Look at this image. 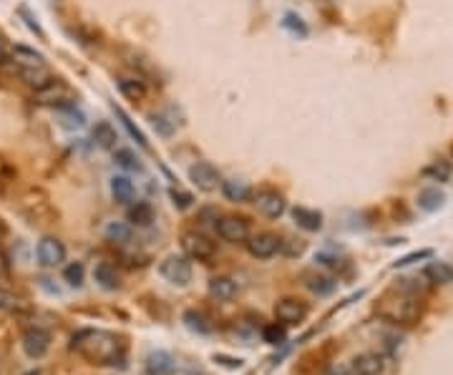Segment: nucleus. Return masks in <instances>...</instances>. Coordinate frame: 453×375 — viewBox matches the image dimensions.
<instances>
[{"label":"nucleus","instance_id":"nucleus-5","mask_svg":"<svg viewBox=\"0 0 453 375\" xmlns=\"http://www.w3.org/2000/svg\"><path fill=\"white\" fill-rule=\"evenodd\" d=\"M252 204L257 206V212L265 214L267 219H280L287 212V202L280 192L275 189H260L257 194H252Z\"/></svg>","mask_w":453,"mask_h":375},{"label":"nucleus","instance_id":"nucleus-30","mask_svg":"<svg viewBox=\"0 0 453 375\" xmlns=\"http://www.w3.org/2000/svg\"><path fill=\"white\" fill-rule=\"evenodd\" d=\"M114 162L119 164L121 169H126V171H139L141 169L139 157H136L131 149H116V152H114Z\"/></svg>","mask_w":453,"mask_h":375},{"label":"nucleus","instance_id":"nucleus-25","mask_svg":"<svg viewBox=\"0 0 453 375\" xmlns=\"http://www.w3.org/2000/svg\"><path fill=\"white\" fill-rule=\"evenodd\" d=\"M103 235H106V239H109V242H114V244H126L129 239H131V224L114 219V222L106 224Z\"/></svg>","mask_w":453,"mask_h":375},{"label":"nucleus","instance_id":"nucleus-14","mask_svg":"<svg viewBox=\"0 0 453 375\" xmlns=\"http://www.w3.org/2000/svg\"><path fill=\"white\" fill-rule=\"evenodd\" d=\"M292 219L300 230L305 232H317L322 230V214L317 209H308V206H292Z\"/></svg>","mask_w":453,"mask_h":375},{"label":"nucleus","instance_id":"nucleus-35","mask_svg":"<svg viewBox=\"0 0 453 375\" xmlns=\"http://www.w3.org/2000/svg\"><path fill=\"white\" fill-rule=\"evenodd\" d=\"M169 197H171V202H174L176 209H189V206H192V202H194L192 194L184 192V189H179V187H171Z\"/></svg>","mask_w":453,"mask_h":375},{"label":"nucleus","instance_id":"nucleus-21","mask_svg":"<svg viewBox=\"0 0 453 375\" xmlns=\"http://www.w3.org/2000/svg\"><path fill=\"white\" fill-rule=\"evenodd\" d=\"M353 370H355V375H381L383 360L373 353H365V355H357L353 360Z\"/></svg>","mask_w":453,"mask_h":375},{"label":"nucleus","instance_id":"nucleus-9","mask_svg":"<svg viewBox=\"0 0 453 375\" xmlns=\"http://www.w3.org/2000/svg\"><path fill=\"white\" fill-rule=\"evenodd\" d=\"M20 345H23L25 355L33 357V360H38V357H43L46 353H48L51 335L46 333V330H41V327H28V330L23 333V338H20Z\"/></svg>","mask_w":453,"mask_h":375},{"label":"nucleus","instance_id":"nucleus-16","mask_svg":"<svg viewBox=\"0 0 453 375\" xmlns=\"http://www.w3.org/2000/svg\"><path fill=\"white\" fill-rule=\"evenodd\" d=\"M93 279H96L98 284H101L103 290H119V272H116V267L111 265V262H96V267H93Z\"/></svg>","mask_w":453,"mask_h":375},{"label":"nucleus","instance_id":"nucleus-3","mask_svg":"<svg viewBox=\"0 0 453 375\" xmlns=\"http://www.w3.org/2000/svg\"><path fill=\"white\" fill-rule=\"evenodd\" d=\"M181 247H184L189 260L197 262H209L217 254V244L211 242L206 235H199V232H187V235L181 237Z\"/></svg>","mask_w":453,"mask_h":375},{"label":"nucleus","instance_id":"nucleus-19","mask_svg":"<svg viewBox=\"0 0 453 375\" xmlns=\"http://www.w3.org/2000/svg\"><path fill=\"white\" fill-rule=\"evenodd\" d=\"M209 292H211V297H217L222 303H230V300L237 297V282L232 277H211Z\"/></svg>","mask_w":453,"mask_h":375},{"label":"nucleus","instance_id":"nucleus-29","mask_svg":"<svg viewBox=\"0 0 453 375\" xmlns=\"http://www.w3.org/2000/svg\"><path fill=\"white\" fill-rule=\"evenodd\" d=\"M184 325H187L189 330H194V333H199V335L211 333L209 320H206L202 312H197V310H187V312H184Z\"/></svg>","mask_w":453,"mask_h":375},{"label":"nucleus","instance_id":"nucleus-42","mask_svg":"<svg viewBox=\"0 0 453 375\" xmlns=\"http://www.w3.org/2000/svg\"><path fill=\"white\" fill-rule=\"evenodd\" d=\"M8 235V227H6V222H3V219H0V239H3V237Z\"/></svg>","mask_w":453,"mask_h":375},{"label":"nucleus","instance_id":"nucleus-34","mask_svg":"<svg viewBox=\"0 0 453 375\" xmlns=\"http://www.w3.org/2000/svg\"><path fill=\"white\" fill-rule=\"evenodd\" d=\"M84 265L81 262H71V265H66V270H63V279H66L71 287H81L84 284Z\"/></svg>","mask_w":453,"mask_h":375},{"label":"nucleus","instance_id":"nucleus-6","mask_svg":"<svg viewBox=\"0 0 453 375\" xmlns=\"http://www.w3.org/2000/svg\"><path fill=\"white\" fill-rule=\"evenodd\" d=\"M217 235L222 237L224 242H232V244H242L249 239V222L244 217H235V214H230V217H222L217 224Z\"/></svg>","mask_w":453,"mask_h":375},{"label":"nucleus","instance_id":"nucleus-23","mask_svg":"<svg viewBox=\"0 0 453 375\" xmlns=\"http://www.w3.org/2000/svg\"><path fill=\"white\" fill-rule=\"evenodd\" d=\"M116 88L129 101H141L146 96V86L141 79H116Z\"/></svg>","mask_w":453,"mask_h":375},{"label":"nucleus","instance_id":"nucleus-2","mask_svg":"<svg viewBox=\"0 0 453 375\" xmlns=\"http://www.w3.org/2000/svg\"><path fill=\"white\" fill-rule=\"evenodd\" d=\"M33 101L41 103V106H51V109H68V106H76L73 103V93L71 88H68V84H63L60 79H51L46 86H41V88H36V93H33Z\"/></svg>","mask_w":453,"mask_h":375},{"label":"nucleus","instance_id":"nucleus-17","mask_svg":"<svg viewBox=\"0 0 453 375\" xmlns=\"http://www.w3.org/2000/svg\"><path fill=\"white\" fill-rule=\"evenodd\" d=\"M13 71L18 73V79L23 81V84H28L33 91L41 88V86H46L51 79H53V73H51L46 66H41V68H13Z\"/></svg>","mask_w":453,"mask_h":375},{"label":"nucleus","instance_id":"nucleus-15","mask_svg":"<svg viewBox=\"0 0 453 375\" xmlns=\"http://www.w3.org/2000/svg\"><path fill=\"white\" fill-rule=\"evenodd\" d=\"M302 282L308 287L310 292H315L317 297H325L335 290V279L327 277V275H320V272H302Z\"/></svg>","mask_w":453,"mask_h":375},{"label":"nucleus","instance_id":"nucleus-36","mask_svg":"<svg viewBox=\"0 0 453 375\" xmlns=\"http://www.w3.org/2000/svg\"><path fill=\"white\" fill-rule=\"evenodd\" d=\"M18 303H20V300L13 295L11 290L0 287V310H6V312H8V310H15V308H18Z\"/></svg>","mask_w":453,"mask_h":375},{"label":"nucleus","instance_id":"nucleus-39","mask_svg":"<svg viewBox=\"0 0 453 375\" xmlns=\"http://www.w3.org/2000/svg\"><path fill=\"white\" fill-rule=\"evenodd\" d=\"M214 360H217V363H222V365H227V368H232V370H239V368H242V360H239V357L214 355Z\"/></svg>","mask_w":453,"mask_h":375},{"label":"nucleus","instance_id":"nucleus-22","mask_svg":"<svg viewBox=\"0 0 453 375\" xmlns=\"http://www.w3.org/2000/svg\"><path fill=\"white\" fill-rule=\"evenodd\" d=\"M219 187H222V194L227 197V202L252 199V189H249L244 182H239V179H227V182H222Z\"/></svg>","mask_w":453,"mask_h":375},{"label":"nucleus","instance_id":"nucleus-18","mask_svg":"<svg viewBox=\"0 0 453 375\" xmlns=\"http://www.w3.org/2000/svg\"><path fill=\"white\" fill-rule=\"evenodd\" d=\"M111 194H114V199L119 204H131L133 197H136V189H133V182L129 176L119 174L111 179Z\"/></svg>","mask_w":453,"mask_h":375},{"label":"nucleus","instance_id":"nucleus-20","mask_svg":"<svg viewBox=\"0 0 453 375\" xmlns=\"http://www.w3.org/2000/svg\"><path fill=\"white\" fill-rule=\"evenodd\" d=\"M443 202H446V194L438 187H428L418 192V206H421L423 212H438L443 206Z\"/></svg>","mask_w":453,"mask_h":375},{"label":"nucleus","instance_id":"nucleus-10","mask_svg":"<svg viewBox=\"0 0 453 375\" xmlns=\"http://www.w3.org/2000/svg\"><path fill=\"white\" fill-rule=\"evenodd\" d=\"M305 315H308V308L295 297H284L275 305V320L282 322V325H297V322L305 320Z\"/></svg>","mask_w":453,"mask_h":375},{"label":"nucleus","instance_id":"nucleus-24","mask_svg":"<svg viewBox=\"0 0 453 375\" xmlns=\"http://www.w3.org/2000/svg\"><path fill=\"white\" fill-rule=\"evenodd\" d=\"M114 114H116V119L121 121V126H124V129L129 131V136H131V139L136 141V144H139L141 149H149V141H146L144 131H141V129L131 121V116H129L126 111L121 109V106H114Z\"/></svg>","mask_w":453,"mask_h":375},{"label":"nucleus","instance_id":"nucleus-43","mask_svg":"<svg viewBox=\"0 0 453 375\" xmlns=\"http://www.w3.org/2000/svg\"><path fill=\"white\" fill-rule=\"evenodd\" d=\"M330 375H350L345 368H335V370H330Z\"/></svg>","mask_w":453,"mask_h":375},{"label":"nucleus","instance_id":"nucleus-11","mask_svg":"<svg viewBox=\"0 0 453 375\" xmlns=\"http://www.w3.org/2000/svg\"><path fill=\"white\" fill-rule=\"evenodd\" d=\"M247 252L252 254V257H257V260H270V257H275V254L280 252V239L275 235H270V232H260V235H249L247 242Z\"/></svg>","mask_w":453,"mask_h":375},{"label":"nucleus","instance_id":"nucleus-26","mask_svg":"<svg viewBox=\"0 0 453 375\" xmlns=\"http://www.w3.org/2000/svg\"><path fill=\"white\" fill-rule=\"evenodd\" d=\"M426 277L431 279L433 284H448L453 282V267L446 265V262H431L428 267H426Z\"/></svg>","mask_w":453,"mask_h":375},{"label":"nucleus","instance_id":"nucleus-28","mask_svg":"<svg viewBox=\"0 0 453 375\" xmlns=\"http://www.w3.org/2000/svg\"><path fill=\"white\" fill-rule=\"evenodd\" d=\"M93 141H96L98 146H103V149H111V146H116L114 126H111L109 121H98L96 126H93Z\"/></svg>","mask_w":453,"mask_h":375},{"label":"nucleus","instance_id":"nucleus-13","mask_svg":"<svg viewBox=\"0 0 453 375\" xmlns=\"http://www.w3.org/2000/svg\"><path fill=\"white\" fill-rule=\"evenodd\" d=\"M146 375H174L176 363L166 350H151L144 360Z\"/></svg>","mask_w":453,"mask_h":375},{"label":"nucleus","instance_id":"nucleus-12","mask_svg":"<svg viewBox=\"0 0 453 375\" xmlns=\"http://www.w3.org/2000/svg\"><path fill=\"white\" fill-rule=\"evenodd\" d=\"M8 61L13 63V68H41V66H46L43 53H38V51L30 48V46H13Z\"/></svg>","mask_w":453,"mask_h":375},{"label":"nucleus","instance_id":"nucleus-32","mask_svg":"<svg viewBox=\"0 0 453 375\" xmlns=\"http://www.w3.org/2000/svg\"><path fill=\"white\" fill-rule=\"evenodd\" d=\"M262 338H265L267 345H282L284 338H287V333H284L282 322H272V325H265L262 327Z\"/></svg>","mask_w":453,"mask_h":375},{"label":"nucleus","instance_id":"nucleus-40","mask_svg":"<svg viewBox=\"0 0 453 375\" xmlns=\"http://www.w3.org/2000/svg\"><path fill=\"white\" fill-rule=\"evenodd\" d=\"M8 270H11V262H8L6 252L0 249V277H3V275H8Z\"/></svg>","mask_w":453,"mask_h":375},{"label":"nucleus","instance_id":"nucleus-8","mask_svg":"<svg viewBox=\"0 0 453 375\" xmlns=\"http://www.w3.org/2000/svg\"><path fill=\"white\" fill-rule=\"evenodd\" d=\"M189 179H192L194 184H197V189H202V192H214V189L222 184V176H219V171L211 166L209 162H197L189 166Z\"/></svg>","mask_w":453,"mask_h":375},{"label":"nucleus","instance_id":"nucleus-7","mask_svg":"<svg viewBox=\"0 0 453 375\" xmlns=\"http://www.w3.org/2000/svg\"><path fill=\"white\" fill-rule=\"evenodd\" d=\"M36 257L41 267H58L60 262L66 260V247L58 237H43L36 247Z\"/></svg>","mask_w":453,"mask_h":375},{"label":"nucleus","instance_id":"nucleus-1","mask_svg":"<svg viewBox=\"0 0 453 375\" xmlns=\"http://www.w3.org/2000/svg\"><path fill=\"white\" fill-rule=\"evenodd\" d=\"M71 348L88 357L93 365H116V360H124L119 340L103 330H81L73 335Z\"/></svg>","mask_w":453,"mask_h":375},{"label":"nucleus","instance_id":"nucleus-38","mask_svg":"<svg viewBox=\"0 0 453 375\" xmlns=\"http://www.w3.org/2000/svg\"><path fill=\"white\" fill-rule=\"evenodd\" d=\"M426 257H431V249H421V252L408 254V257H403V260H400L395 267H405V265H411V262H416V260H426Z\"/></svg>","mask_w":453,"mask_h":375},{"label":"nucleus","instance_id":"nucleus-27","mask_svg":"<svg viewBox=\"0 0 453 375\" xmlns=\"http://www.w3.org/2000/svg\"><path fill=\"white\" fill-rule=\"evenodd\" d=\"M151 222H154V209H151L149 202H136V204L129 209V224L149 227Z\"/></svg>","mask_w":453,"mask_h":375},{"label":"nucleus","instance_id":"nucleus-33","mask_svg":"<svg viewBox=\"0 0 453 375\" xmlns=\"http://www.w3.org/2000/svg\"><path fill=\"white\" fill-rule=\"evenodd\" d=\"M151 126L157 129L162 136H171L176 129V121H171L169 116L164 114V111H159V114H151Z\"/></svg>","mask_w":453,"mask_h":375},{"label":"nucleus","instance_id":"nucleus-4","mask_svg":"<svg viewBox=\"0 0 453 375\" xmlns=\"http://www.w3.org/2000/svg\"><path fill=\"white\" fill-rule=\"evenodd\" d=\"M159 272H162V277L169 284L187 287V284L192 282V262H189L187 257H176V254H171V257H166V260L162 262Z\"/></svg>","mask_w":453,"mask_h":375},{"label":"nucleus","instance_id":"nucleus-31","mask_svg":"<svg viewBox=\"0 0 453 375\" xmlns=\"http://www.w3.org/2000/svg\"><path fill=\"white\" fill-rule=\"evenodd\" d=\"M423 176H428V179H433V182H448V176H451V166H448V162L438 159V162L428 164V166L423 169Z\"/></svg>","mask_w":453,"mask_h":375},{"label":"nucleus","instance_id":"nucleus-37","mask_svg":"<svg viewBox=\"0 0 453 375\" xmlns=\"http://www.w3.org/2000/svg\"><path fill=\"white\" fill-rule=\"evenodd\" d=\"M290 242H292L290 247L280 242V249L284 247V254H287V257H295V254H302V252H305V242H302V239H290Z\"/></svg>","mask_w":453,"mask_h":375},{"label":"nucleus","instance_id":"nucleus-41","mask_svg":"<svg viewBox=\"0 0 453 375\" xmlns=\"http://www.w3.org/2000/svg\"><path fill=\"white\" fill-rule=\"evenodd\" d=\"M8 55H11V48H8V46H6V41H3V38H0V66H3V63L8 61Z\"/></svg>","mask_w":453,"mask_h":375}]
</instances>
